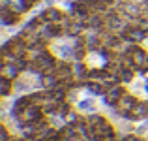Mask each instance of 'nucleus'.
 Listing matches in <instances>:
<instances>
[{
	"label": "nucleus",
	"instance_id": "f03ea898",
	"mask_svg": "<svg viewBox=\"0 0 148 141\" xmlns=\"http://www.w3.org/2000/svg\"><path fill=\"white\" fill-rule=\"evenodd\" d=\"M130 122H143V120H148V100L146 98H141L139 104L135 105V109L130 113L127 117Z\"/></svg>",
	"mask_w": 148,
	"mask_h": 141
},
{
	"label": "nucleus",
	"instance_id": "423d86ee",
	"mask_svg": "<svg viewBox=\"0 0 148 141\" xmlns=\"http://www.w3.org/2000/svg\"><path fill=\"white\" fill-rule=\"evenodd\" d=\"M13 91H15V81L0 75V94H2V98H8L10 94H13Z\"/></svg>",
	"mask_w": 148,
	"mask_h": 141
},
{
	"label": "nucleus",
	"instance_id": "6e6552de",
	"mask_svg": "<svg viewBox=\"0 0 148 141\" xmlns=\"http://www.w3.org/2000/svg\"><path fill=\"white\" fill-rule=\"evenodd\" d=\"M122 141H146L143 135H139V134H126L122 138Z\"/></svg>",
	"mask_w": 148,
	"mask_h": 141
},
{
	"label": "nucleus",
	"instance_id": "f257e3e1",
	"mask_svg": "<svg viewBox=\"0 0 148 141\" xmlns=\"http://www.w3.org/2000/svg\"><path fill=\"white\" fill-rule=\"evenodd\" d=\"M139 100H141V98H139L137 94H133L131 91H127L122 98H120V102H118V105H116V109H118L120 117H122L124 120H127L130 113L135 109V105L139 104Z\"/></svg>",
	"mask_w": 148,
	"mask_h": 141
},
{
	"label": "nucleus",
	"instance_id": "0eeeda50",
	"mask_svg": "<svg viewBox=\"0 0 148 141\" xmlns=\"http://www.w3.org/2000/svg\"><path fill=\"white\" fill-rule=\"evenodd\" d=\"M10 138H11V134H10V130H8L6 122H2V128H0V141H10Z\"/></svg>",
	"mask_w": 148,
	"mask_h": 141
},
{
	"label": "nucleus",
	"instance_id": "39448f33",
	"mask_svg": "<svg viewBox=\"0 0 148 141\" xmlns=\"http://www.w3.org/2000/svg\"><path fill=\"white\" fill-rule=\"evenodd\" d=\"M75 109L81 111L83 115H90V113L98 111V105H96V96L90 98H81L79 102H75Z\"/></svg>",
	"mask_w": 148,
	"mask_h": 141
},
{
	"label": "nucleus",
	"instance_id": "7ed1b4c3",
	"mask_svg": "<svg viewBox=\"0 0 148 141\" xmlns=\"http://www.w3.org/2000/svg\"><path fill=\"white\" fill-rule=\"evenodd\" d=\"M21 21H23V13H19V11L11 10L10 6H2V25L6 26V28L19 25Z\"/></svg>",
	"mask_w": 148,
	"mask_h": 141
},
{
	"label": "nucleus",
	"instance_id": "20e7f679",
	"mask_svg": "<svg viewBox=\"0 0 148 141\" xmlns=\"http://www.w3.org/2000/svg\"><path fill=\"white\" fill-rule=\"evenodd\" d=\"M0 75L15 81L23 75V72L19 70V66L15 64V62H2V64H0Z\"/></svg>",
	"mask_w": 148,
	"mask_h": 141
},
{
	"label": "nucleus",
	"instance_id": "1a4fd4ad",
	"mask_svg": "<svg viewBox=\"0 0 148 141\" xmlns=\"http://www.w3.org/2000/svg\"><path fill=\"white\" fill-rule=\"evenodd\" d=\"M36 141H47V139H43V138H38Z\"/></svg>",
	"mask_w": 148,
	"mask_h": 141
}]
</instances>
